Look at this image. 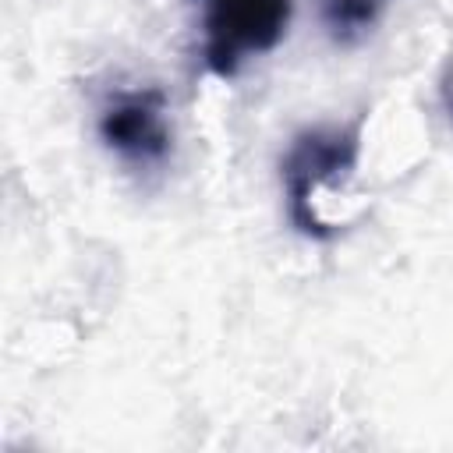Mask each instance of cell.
<instances>
[{
  "label": "cell",
  "instance_id": "cell-1",
  "mask_svg": "<svg viewBox=\"0 0 453 453\" xmlns=\"http://www.w3.org/2000/svg\"><path fill=\"white\" fill-rule=\"evenodd\" d=\"M361 159V117L350 124H315L290 138L280 159V184L290 226L308 241H333L336 226L315 209L322 188L343 184Z\"/></svg>",
  "mask_w": 453,
  "mask_h": 453
},
{
  "label": "cell",
  "instance_id": "cell-4",
  "mask_svg": "<svg viewBox=\"0 0 453 453\" xmlns=\"http://www.w3.org/2000/svg\"><path fill=\"white\" fill-rule=\"evenodd\" d=\"M389 0H315L326 35L340 46H354L379 25Z\"/></svg>",
  "mask_w": 453,
  "mask_h": 453
},
{
  "label": "cell",
  "instance_id": "cell-5",
  "mask_svg": "<svg viewBox=\"0 0 453 453\" xmlns=\"http://www.w3.org/2000/svg\"><path fill=\"white\" fill-rule=\"evenodd\" d=\"M439 110H442V117H446V124L453 127V57L442 64V71H439Z\"/></svg>",
  "mask_w": 453,
  "mask_h": 453
},
{
  "label": "cell",
  "instance_id": "cell-3",
  "mask_svg": "<svg viewBox=\"0 0 453 453\" xmlns=\"http://www.w3.org/2000/svg\"><path fill=\"white\" fill-rule=\"evenodd\" d=\"M96 134L124 166L159 170L173 156V131L166 120V96L156 85L113 92L96 117Z\"/></svg>",
  "mask_w": 453,
  "mask_h": 453
},
{
  "label": "cell",
  "instance_id": "cell-2",
  "mask_svg": "<svg viewBox=\"0 0 453 453\" xmlns=\"http://www.w3.org/2000/svg\"><path fill=\"white\" fill-rule=\"evenodd\" d=\"M202 60L216 78H234L251 57L276 50L287 35L294 0H195Z\"/></svg>",
  "mask_w": 453,
  "mask_h": 453
}]
</instances>
